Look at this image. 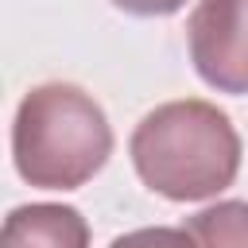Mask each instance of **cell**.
Returning <instances> with one entry per match:
<instances>
[{"mask_svg":"<svg viewBox=\"0 0 248 248\" xmlns=\"http://www.w3.org/2000/svg\"><path fill=\"white\" fill-rule=\"evenodd\" d=\"M0 248H89V225L74 205L58 202L16 205L4 217Z\"/></svg>","mask_w":248,"mask_h":248,"instance_id":"4","label":"cell"},{"mask_svg":"<svg viewBox=\"0 0 248 248\" xmlns=\"http://www.w3.org/2000/svg\"><path fill=\"white\" fill-rule=\"evenodd\" d=\"M198 248H248V202H217L186 221Z\"/></svg>","mask_w":248,"mask_h":248,"instance_id":"5","label":"cell"},{"mask_svg":"<svg viewBox=\"0 0 248 248\" xmlns=\"http://www.w3.org/2000/svg\"><path fill=\"white\" fill-rule=\"evenodd\" d=\"M186 43L209 89L232 97L248 93V0H198L186 19Z\"/></svg>","mask_w":248,"mask_h":248,"instance_id":"3","label":"cell"},{"mask_svg":"<svg viewBox=\"0 0 248 248\" xmlns=\"http://www.w3.org/2000/svg\"><path fill=\"white\" fill-rule=\"evenodd\" d=\"M108 248H198V240L190 236V229H170V225H151V229H132L124 236H116Z\"/></svg>","mask_w":248,"mask_h":248,"instance_id":"6","label":"cell"},{"mask_svg":"<svg viewBox=\"0 0 248 248\" xmlns=\"http://www.w3.org/2000/svg\"><path fill=\"white\" fill-rule=\"evenodd\" d=\"M128 16H174L186 0H112Z\"/></svg>","mask_w":248,"mask_h":248,"instance_id":"7","label":"cell"},{"mask_svg":"<svg viewBox=\"0 0 248 248\" xmlns=\"http://www.w3.org/2000/svg\"><path fill=\"white\" fill-rule=\"evenodd\" d=\"M112 155L105 108L70 81H46L23 93L12 120V159L27 186L78 190Z\"/></svg>","mask_w":248,"mask_h":248,"instance_id":"2","label":"cell"},{"mask_svg":"<svg viewBox=\"0 0 248 248\" xmlns=\"http://www.w3.org/2000/svg\"><path fill=\"white\" fill-rule=\"evenodd\" d=\"M128 155L147 190L170 202H205L232 186L240 136L217 105L186 97L151 108L136 124Z\"/></svg>","mask_w":248,"mask_h":248,"instance_id":"1","label":"cell"}]
</instances>
